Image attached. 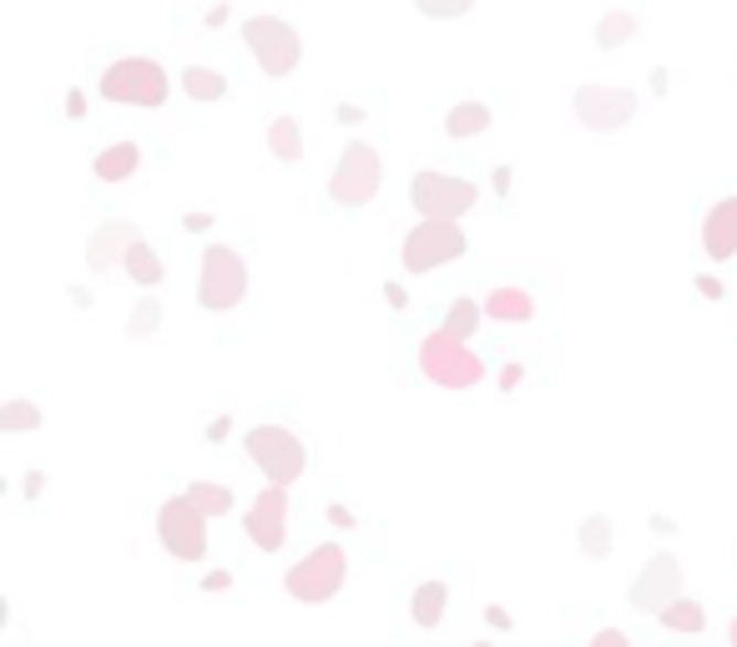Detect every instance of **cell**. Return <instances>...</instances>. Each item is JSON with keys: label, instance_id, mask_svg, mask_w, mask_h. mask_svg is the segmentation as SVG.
<instances>
[{"label": "cell", "instance_id": "cell-1", "mask_svg": "<svg viewBox=\"0 0 737 647\" xmlns=\"http://www.w3.org/2000/svg\"><path fill=\"white\" fill-rule=\"evenodd\" d=\"M419 374H425L429 384H445V390H476V384L485 380V360L440 324L435 335L419 339Z\"/></svg>", "mask_w": 737, "mask_h": 647}, {"label": "cell", "instance_id": "cell-2", "mask_svg": "<svg viewBox=\"0 0 737 647\" xmlns=\"http://www.w3.org/2000/svg\"><path fill=\"white\" fill-rule=\"evenodd\" d=\"M248 299V264L243 253H233L227 243L203 248V264H197V304L207 314H227Z\"/></svg>", "mask_w": 737, "mask_h": 647}, {"label": "cell", "instance_id": "cell-3", "mask_svg": "<svg viewBox=\"0 0 737 647\" xmlns=\"http://www.w3.org/2000/svg\"><path fill=\"white\" fill-rule=\"evenodd\" d=\"M243 450L268 476V486H293L303 476V466H309V450H303V441L288 425H253L243 435Z\"/></svg>", "mask_w": 737, "mask_h": 647}, {"label": "cell", "instance_id": "cell-4", "mask_svg": "<svg viewBox=\"0 0 737 647\" xmlns=\"http://www.w3.org/2000/svg\"><path fill=\"white\" fill-rule=\"evenodd\" d=\"M172 92V76L162 72V61L152 56H121L102 72V96L107 102H127V107H162Z\"/></svg>", "mask_w": 737, "mask_h": 647}, {"label": "cell", "instance_id": "cell-5", "mask_svg": "<svg viewBox=\"0 0 737 647\" xmlns=\"http://www.w3.org/2000/svg\"><path fill=\"white\" fill-rule=\"evenodd\" d=\"M480 203V188L470 178H450V172H415L409 182V208L429 223H460L470 208Z\"/></svg>", "mask_w": 737, "mask_h": 647}, {"label": "cell", "instance_id": "cell-6", "mask_svg": "<svg viewBox=\"0 0 737 647\" xmlns=\"http://www.w3.org/2000/svg\"><path fill=\"white\" fill-rule=\"evenodd\" d=\"M344 576H349V556H344V547L323 541V547H313V552L303 556L298 566H288L284 587H288V597L309 602V607H323L329 597H339Z\"/></svg>", "mask_w": 737, "mask_h": 647}, {"label": "cell", "instance_id": "cell-7", "mask_svg": "<svg viewBox=\"0 0 737 647\" xmlns=\"http://www.w3.org/2000/svg\"><path fill=\"white\" fill-rule=\"evenodd\" d=\"M243 41H248L253 61L263 66V76H288L303 61V41H298V31L288 21H278V15H248L243 21Z\"/></svg>", "mask_w": 737, "mask_h": 647}, {"label": "cell", "instance_id": "cell-8", "mask_svg": "<svg viewBox=\"0 0 737 647\" xmlns=\"http://www.w3.org/2000/svg\"><path fill=\"white\" fill-rule=\"evenodd\" d=\"M380 182H384L380 152L368 142H349L344 157H339V168H333V178H329V198L339 208H364V203H374Z\"/></svg>", "mask_w": 737, "mask_h": 647}, {"label": "cell", "instance_id": "cell-9", "mask_svg": "<svg viewBox=\"0 0 737 647\" xmlns=\"http://www.w3.org/2000/svg\"><path fill=\"white\" fill-rule=\"evenodd\" d=\"M157 541H162L178 562H203L207 556V516L197 511L188 496H172V501H162V511H157Z\"/></svg>", "mask_w": 737, "mask_h": 647}, {"label": "cell", "instance_id": "cell-10", "mask_svg": "<svg viewBox=\"0 0 737 647\" xmlns=\"http://www.w3.org/2000/svg\"><path fill=\"white\" fill-rule=\"evenodd\" d=\"M464 248H470V238L460 233V223H429V218H425L419 229L405 233V243H399V258H405L409 274H429V268L464 258Z\"/></svg>", "mask_w": 737, "mask_h": 647}, {"label": "cell", "instance_id": "cell-11", "mask_svg": "<svg viewBox=\"0 0 737 647\" xmlns=\"http://www.w3.org/2000/svg\"><path fill=\"white\" fill-rule=\"evenodd\" d=\"M572 107L586 132H621L637 117V92H627V86H576Z\"/></svg>", "mask_w": 737, "mask_h": 647}, {"label": "cell", "instance_id": "cell-12", "mask_svg": "<svg viewBox=\"0 0 737 647\" xmlns=\"http://www.w3.org/2000/svg\"><path fill=\"white\" fill-rule=\"evenodd\" d=\"M677 587H682V566H677V556L672 552H656L652 562L637 572V582H631V592H627V602L637 612H652V617H662L672 602H677Z\"/></svg>", "mask_w": 737, "mask_h": 647}, {"label": "cell", "instance_id": "cell-13", "mask_svg": "<svg viewBox=\"0 0 737 647\" xmlns=\"http://www.w3.org/2000/svg\"><path fill=\"white\" fill-rule=\"evenodd\" d=\"M243 531L258 552H284L288 541V486H263L258 501L243 516Z\"/></svg>", "mask_w": 737, "mask_h": 647}, {"label": "cell", "instance_id": "cell-14", "mask_svg": "<svg viewBox=\"0 0 737 647\" xmlns=\"http://www.w3.org/2000/svg\"><path fill=\"white\" fill-rule=\"evenodd\" d=\"M142 243V229L137 223H127V218H111V223H102V229L92 233V243H86V268L92 274H107V268L127 264V253Z\"/></svg>", "mask_w": 737, "mask_h": 647}, {"label": "cell", "instance_id": "cell-15", "mask_svg": "<svg viewBox=\"0 0 737 647\" xmlns=\"http://www.w3.org/2000/svg\"><path fill=\"white\" fill-rule=\"evenodd\" d=\"M702 248H707V258H717V264L737 258V198L713 203V213L702 218Z\"/></svg>", "mask_w": 737, "mask_h": 647}, {"label": "cell", "instance_id": "cell-16", "mask_svg": "<svg viewBox=\"0 0 737 647\" xmlns=\"http://www.w3.org/2000/svg\"><path fill=\"white\" fill-rule=\"evenodd\" d=\"M137 168H142V147L137 142H111V147H102L92 162L96 182H127Z\"/></svg>", "mask_w": 737, "mask_h": 647}, {"label": "cell", "instance_id": "cell-17", "mask_svg": "<svg viewBox=\"0 0 737 647\" xmlns=\"http://www.w3.org/2000/svg\"><path fill=\"white\" fill-rule=\"evenodd\" d=\"M485 319H495V324H531L535 319V299L525 294V288H515V284H500L495 294L485 299Z\"/></svg>", "mask_w": 737, "mask_h": 647}, {"label": "cell", "instance_id": "cell-18", "mask_svg": "<svg viewBox=\"0 0 737 647\" xmlns=\"http://www.w3.org/2000/svg\"><path fill=\"white\" fill-rule=\"evenodd\" d=\"M445 607H450V587H445V582H419L415 597H409V617H415L419 627H440Z\"/></svg>", "mask_w": 737, "mask_h": 647}, {"label": "cell", "instance_id": "cell-19", "mask_svg": "<svg viewBox=\"0 0 737 647\" xmlns=\"http://www.w3.org/2000/svg\"><path fill=\"white\" fill-rule=\"evenodd\" d=\"M490 107L485 102H460V107L445 112V137H455V142H464V137H480L490 132Z\"/></svg>", "mask_w": 737, "mask_h": 647}, {"label": "cell", "instance_id": "cell-20", "mask_svg": "<svg viewBox=\"0 0 737 647\" xmlns=\"http://www.w3.org/2000/svg\"><path fill=\"white\" fill-rule=\"evenodd\" d=\"M576 541H581V552L591 556V562H607V556L617 552V531H611V516L591 511L581 527H576Z\"/></svg>", "mask_w": 737, "mask_h": 647}, {"label": "cell", "instance_id": "cell-21", "mask_svg": "<svg viewBox=\"0 0 737 647\" xmlns=\"http://www.w3.org/2000/svg\"><path fill=\"white\" fill-rule=\"evenodd\" d=\"M268 152H274L284 168L303 162V132H298L293 117H274V121H268Z\"/></svg>", "mask_w": 737, "mask_h": 647}, {"label": "cell", "instance_id": "cell-22", "mask_svg": "<svg viewBox=\"0 0 737 647\" xmlns=\"http://www.w3.org/2000/svg\"><path fill=\"white\" fill-rule=\"evenodd\" d=\"M656 623L666 627V633H682V637H697L702 627H707V607L702 602H692V597H677L672 607L656 617Z\"/></svg>", "mask_w": 737, "mask_h": 647}, {"label": "cell", "instance_id": "cell-23", "mask_svg": "<svg viewBox=\"0 0 737 647\" xmlns=\"http://www.w3.org/2000/svg\"><path fill=\"white\" fill-rule=\"evenodd\" d=\"M121 268H127V278H131V284H142V288H157V284H162V278H167V268H162V258H157V248H152V243H137V248H131L127 253V264H121Z\"/></svg>", "mask_w": 737, "mask_h": 647}, {"label": "cell", "instance_id": "cell-24", "mask_svg": "<svg viewBox=\"0 0 737 647\" xmlns=\"http://www.w3.org/2000/svg\"><path fill=\"white\" fill-rule=\"evenodd\" d=\"M627 41H637V15L631 11H607L596 21V46L601 51H617V46H627Z\"/></svg>", "mask_w": 737, "mask_h": 647}, {"label": "cell", "instance_id": "cell-25", "mask_svg": "<svg viewBox=\"0 0 737 647\" xmlns=\"http://www.w3.org/2000/svg\"><path fill=\"white\" fill-rule=\"evenodd\" d=\"M182 496H188V501L197 506L207 521H213V516H227V511H233V491H227V486H217V480H192Z\"/></svg>", "mask_w": 737, "mask_h": 647}, {"label": "cell", "instance_id": "cell-26", "mask_svg": "<svg viewBox=\"0 0 737 647\" xmlns=\"http://www.w3.org/2000/svg\"><path fill=\"white\" fill-rule=\"evenodd\" d=\"M182 92H188L192 102H223V96H227V82H223V72H207V66H188V72H182Z\"/></svg>", "mask_w": 737, "mask_h": 647}, {"label": "cell", "instance_id": "cell-27", "mask_svg": "<svg viewBox=\"0 0 737 647\" xmlns=\"http://www.w3.org/2000/svg\"><path fill=\"white\" fill-rule=\"evenodd\" d=\"M41 405L31 400H11V405H0V431L6 435H21V431H41Z\"/></svg>", "mask_w": 737, "mask_h": 647}, {"label": "cell", "instance_id": "cell-28", "mask_svg": "<svg viewBox=\"0 0 737 647\" xmlns=\"http://www.w3.org/2000/svg\"><path fill=\"white\" fill-rule=\"evenodd\" d=\"M480 319H485V309H480L476 299H455L450 314H445V329H450L455 339H470L480 329Z\"/></svg>", "mask_w": 737, "mask_h": 647}, {"label": "cell", "instance_id": "cell-29", "mask_svg": "<svg viewBox=\"0 0 737 647\" xmlns=\"http://www.w3.org/2000/svg\"><path fill=\"white\" fill-rule=\"evenodd\" d=\"M157 324H162V304H157V299H142L137 309H131L127 335H131V339H147V335H157Z\"/></svg>", "mask_w": 737, "mask_h": 647}, {"label": "cell", "instance_id": "cell-30", "mask_svg": "<svg viewBox=\"0 0 737 647\" xmlns=\"http://www.w3.org/2000/svg\"><path fill=\"white\" fill-rule=\"evenodd\" d=\"M419 15H429V21H455V15H464L476 0H415Z\"/></svg>", "mask_w": 737, "mask_h": 647}, {"label": "cell", "instance_id": "cell-31", "mask_svg": "<svg viewBox=\"0 0 737 647\" xmlns=\"http://www.w3.org/2000/svg\"><path fill=\"white\" fill-rule=\"evenodd\" d=\"M586 647H631V637H627V633H617V627H601V633H596Z\"/></svg>", "mask_w": 737, "mask_h": 647}, {"label": "cell", "instance_id": "cell-32", "mask_svg": "<svg viewBox=\"0 0 737 647\" xmlns=\"http://www.w3.org/2000/svg\"><path fill=\"white\" fill-rule=\"evenodd\" d=\"M697 294H702V299H723V284H717L713 274H702L697 278Z\"/></svg>", "mask_w": 737, "mask_h": 647}, {"label": "cell", "instance_id": "cell-33", "mask_svg": "<svg viewBox=\"0 0 737 647\" xmlns=\"http://www.w3.org/2000/svg\"><path fill=\"white\" fill-rule=\"evenodd\" d=\"M521 380H525V370H521V364H505V370H500V390H515Z\"/></svg>", "mask_w": 737, "mask_h": 647}, {"label": "cell", "instance_id": "cell-34", "mask_svg": "<svg viewBox=\"0 0 737 647\" xmlns=\"http://www.w3.org/2000/svg\"><path fill=\"white\" fill-rule=\"evenodd\" d=\"M227 431H233V420H227V415H217L213 425H207V441H227Z\"/></svg>", "mask_w": 737, "mask_h": 647}, {"label": "cell", "instance_id": "cell-35", "mask_svg": "<svg viewBox=\"0 0 737 647\" xmlns=\"http://www.w3.org/2000/svg\"><path fill=\"white\" fill-rule=\"evenodd\" d=\"M329 521L333 527H354V511L349 506H329Z\"/></svg>", "mask_w": 737, "mask_h": 647}, {"label": "cell", "instance_id": "cell-36", "mask_svg": "<svg viewBox=\"0 0 737 647\" xmlns=\"http://www.w3.org/2000/svg\"><path fill=\"white\" fill-rule=\"evenodd\" d=\"M66 117H86V96H82V92L66 96Z\"/></svg>", "mask_w": 737, "mask_h": 647}, {"label": "cell", "instance_id": "cell-37", "mask_svg": "<svg viewBox=\"0 0 737 647\" xmlns=\"http://www.w3.org/2000/svg\"><path fill=\"white\" fill-rule=\"evenodd\" d=\"M207 223H213V218H207V213H188V218H182V229H192V233H203Z\"/></svg>", "mask_w": 737, "mask_h": 647}, {"label": "cell", "instance_id": "cell-38", "mask_svg": "<svg viewBox=\"0 0 737 647\" xmlns=\"http://www.w3.org/2000/svg\"><path fill=\"white\" fill-rule=\"evenodd\" d=\"M384 299H389V309H405V288L389 284V288H384Z\"/></svg>", "mask_w": 737, "mask_h": 647}, {"label": "cell", "instance_id": "cell-39", "mask_svg": "<svg viewBox=\"0 0 737 647\" xmlns=\"http://www.w3.org/2000/svg\"><path fill=\"white\" fill-rule=\"evenodd\" d=\"M41 486H46V476H41V470H31V476H25V496H41Z\"/></svg>", "mask_w": 737, "mask_h": 647}, {"label": "cell", "instance_id": "cell-40", "mask_svg": "<svg viewBox=\"0 0 737 647\" xmlns=\"http://www.w3.org/2000/svg\"><path fill=\"white\" fill-rule=\"evenodd\" d=\"M203 587H207V592H223V587H227V572H213V576L203 582Z\"/></svg>", "mask_w": 737, "mask_h": 647}, {"label": "cell", "instance_id": "cell-41", "mask_svg": "<svg viewBox=\"0 0 737 647\" xmlns=\"http://www.w3.org/2000/svg\"><path fill=\"white\" fill-rule=\"evenodd\" d=\"M727 647H737V617H733V627H727Z\"/></svg>", "mask_w": 737, "mask_h": 647}, {"label": "cell", "instance_id": "cell-42", "mask_svg": "<svg viewBox=\"0 0 737 647\" xmlns=\"http://www.w3.org/2000/svg\"><path fill=\"white\" fill-rule=\"evenodd\" d=\"M476 647H495V643H476Z\"/></svg>", "mask_w": 737, "mask_h": 647}]
</instances>
